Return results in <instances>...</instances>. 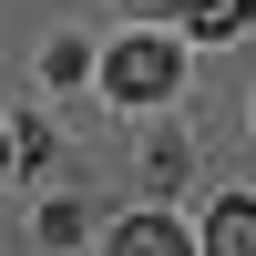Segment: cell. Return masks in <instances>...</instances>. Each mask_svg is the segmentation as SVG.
<instances>
[{
	"mask_svg": "<svg viewBox=\"0 0 256 256\" xmlns=\"http://www.w3.org/2000/svg\"><path fill=\"white\" fill-rule=\"evenodd\" d=\"M174 72H184V52L164 31H134V41H113V62H102V82H113L123 102H164L174 92Z\"/></svg>",
	"mask_w": 256,
	"mask_h": 256,
	"instance_id": "cell-1",
	"label": "cell"
},
{
	"mask_svg": "<svg viewBox=\"0 0 256 256\" xmlns=\"http://www.w3.org/2000/svg\"><path fill=\"white\" fill-rule=\"evenodd\" d=\"M113 256H195V246L174 216H134V226H113Z\"/></svg>",
	"mask_w": 256,
	"mask_h": 256,
	"instance_id": "cell-2",
	"label": "cell"
},
{
	"mask_svg": "<svg viewBox=\"0 0 256 256\" xmlns=\"http://www.w3.org/2000/svg\"><path fill=\"white\" fill-rule=\"evenodd\" d=\"M205 256H256V205L226 195L216 216H205Z\"/></svg>",
	"mask_w": 256,
	"mask_h": 256,
	"instance_id": "cell-3",
	"label": "cell"
},
{
	"mask_svg": "<svg viewBox=\"0 0 256 256\" xmlns=\"http://www.w3.org/2000/svg\"><path fill=\"white\" fill-rule=\"evenodd\" d=\"M246 20H256V0H184V31H205V41L246 31Z\"/></svg>",
	"mask_w": 256,
	"mask_h": 256,
	"instance_id": "cell-4",
	"label": "cell"
},
{
	"mask_svg": "<svg viewBox=\"0 0 256 256\" xmlns=\"http://www.w3.org/2000/svg\"><path fill=\"white\" fill-rule=\"evenodd\" d=\"M134 10H164V0H134ZM174 10H184V0H174Z\"/></svg>",
	"mask_w": 256,
	"mask_h": 256,
	"instance_id": "cell-5",
	"label": "cell"
},
{
	"mask_svg": "<svg viewBox=\"0 0 256 256\" xmlns=\"http://www.w3.org/2000/svg\"><path fill=\"white\" fill-rule=\"evenodd\" d=\"M0 164H10V134H0Z\"/></svg>",
	"mask_w": 256,
	"mask_h": 256,
	"instance_id": "cell-6",
	"label": "cell"
}]
</instances>
